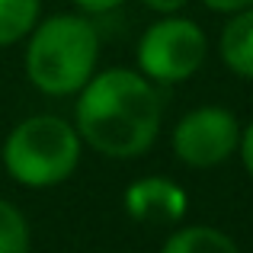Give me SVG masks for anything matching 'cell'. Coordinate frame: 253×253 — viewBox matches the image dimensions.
<instances>
[{
	"instance_id": "cell-1",
	"label": "cell",
	"mask_w": 253,
	"mask_h": 253,
	"mask_svg": "<svg viewBox=\"0 0 253 253\" xmlns=\"http://www.w3.org/2000/svg\"><path fill=\"white\" fill-rule=\"evenodd\" d=\"M164 125L161 86L138 68L96 71L74 96V128L84 148L109 161H138Z\"/></svg>"
},
{
	"instance_id": "cell-2",
	"label": "cell",
	"mask_w": 253,
	"mask_h": 253,
	"mask_svg": "<svg viewBox=\"0 0 253 253\" xmlns=\"http://www.w3.org/2000/svg\"><path fill=\"white\" fill-rule=\"evenodd\" d=\"M23 68L42 96H77L99 71V29L84 13L42 16L26 36Z\"/></svg>"
},
{
	"instance_id": "cell-3",
	"label": "cell",
	"mask_w": 253,
	"mask_h": 253,
	"mask_svg": "<svg viewBox=\"0 0 253 253\" xmlns=\"http://www.w3.org/2000/svg\"><path fill=\"white\" fill-rule=\"evenodd\" d=\"M84 141L74 122L55 112L26 116L6 131L0 161L6 176L23 189H55L81 167Z\"/></svg>"
},
{
	"instance_id": "cell-4",
	"label": "cell",
	"mask_w": 253,
	"mask_h": 253,
	"mask_svg": "<svg viewBox=\"0 0 253 253\" xmlns=\"http://www.w3.org/2000/svg\"><path fill=\"white\" fill-rule=\"evenodd\" d=\"M209 58V36L189 16H157L135 45V68L157 86L186 84Z\"/></svg>"
},
{
	"instance_id": "cell-5",
	"label": "cell",
	"mask_w": 253,
	"mask_h": 253,
	"mask_svg": "<svg viewBox=\"0 0 253 253\" xmlns=\"http://www.w3.org/2000/svg\"><path fill=\"white\" fill-rule=\"evenodd\" d=\"M241 141V119L228 106H196L183 112L173 125L170 148L183 167L189 170H215L237 154Z\"/></svg>"
},
{
	"instance_id": "cell-6",
	"label": "cell",
	"mask_w": 253,
	"mask_h": 253,
	"mask_svg": "<svg viewBox=\"0 0 253 253\" xmlns=\"http://www.w3.org/2000/svg\"><path fill=\"white\" fill-rule=\"evenodd\" d=\"M122 209L141 228H176L189 211V196L176 179L164 173L138 176L125 186Z\"/></svg>"
},
{
	"instance_id": "cell-7",
	"label": "cell",
	"mask_w": 253,
	"mask_h": 253,
	"mask_svg": "<svg viewBox=\"0 0 253 253\" xmlns=\"http://www.w3.org/2000/svg\"><path fill=\"white\" fill-rule=\"evenodd\" d=\"M218 58L241 81H253V6L237 10L218 32Z\"/></svg>"
},
{
	"instance_id": "cell-8",
	"label": "cell",
	"mask_w": 253,
	"mask_h": 253,
	"mask_svg": "<svg viewBox=\"0 0 253 253\" xmlns=\"http://www.w3.org/2000/svg\"><path fill=\"white\" fill-rule=\"evenodd\" d=\"M161 253H241V247L215 224H176L161 244Z\"/></svg>"
},
{
	"instance_id": "cell-9",
	"label": "cell",
	"mask_w": 253,
	"mask_h": 253,
	"mask_svg": "<svg viewBox=\"0 0 253 253\" xmlns=\"http://www.w3.org/2000/svg\"><path fill=\"white\" fill-rule=\"evenodd\" d=\"M42 19V0H0V48L26 42Z\"/></svg>"
},
{
	"instance_id": "cell-10",
	"label": "cell",
	"mask_w": 253,
	"mask_h": 253,
	"mask_svg": "<svg viewBox=\"0 0 253 253\" xmlns=\"http://www.w3.org/2000/svg\"><path fill=\"white\" fill-rule=\"evenodd\" d=\"M0 253H32L29 218L10 199H0Z\"/></svg>"
},
{
	"instance_id": "cell-11",
	"label": "cell",
	"mask_w": 253,
	"mask_h": 253,
	"mask_svg": "<svg viewBox=\"0 0 253 253\" xmlns=\"http://www.w3.org/2000/svg\"><path fill=\"white\" fill-rule=\"evenodd\" d=\"M237 157H241L247 176L253 179V119L241 125V141H237Z\"/></svg>"
},
{
	"instance_id": "cell-12",
	"label": "cell",
	"mask_w": 253,
	"mask_h": 253,
	"mask_svg": "<svg viewBox=\"0 0 253 253\" xmlns=\"http://www.w3.org/2000/svg\"><path fill=\"white\" fill-rule=\"evenodd\" d=\"M71 3H74L77 13H84V16H106V13L119 10L125 0H71Z\"/></svg>"
},
{
	"instance_id": "cell-13",
	"label": "cell",
	"mask_w": 253,
	"mask_h": 253,
	"mask_svg": "<svg viewBox=\"0 0 253 253\" xmlns=\"http://www.w3.org/2000/svg\"><path fill=\"white\" fill-rule=\"evenodd\" d=\"M202 3L209 6L211 13L231 16V13H237V10H247V6H253V0H202Z\"/></svg>"
},
{
	"instance_id": "cell-14",
	"label": "cell",
	"mask_w": 253,
	"mask_h": 253,
	"mask_svg": "<svg viewBox=\"0 0 253 253\" xmlns=\"http://www.w3.org/2000/svg\"><path fill=\"white\" fill-rule=\"evenodd\" d=\"M144 6H148L151 13H157V16H170V13H179L189 0H141Z\"/></svg>"
}]
</instances>
